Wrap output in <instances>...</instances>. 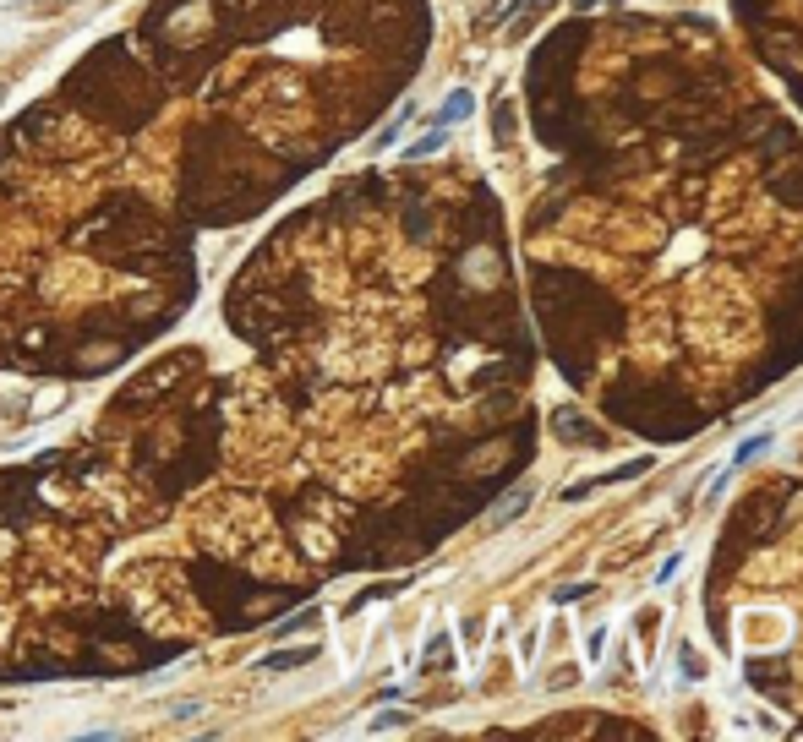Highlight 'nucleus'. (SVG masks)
Here are the masks:
<instances>
[{"label":"nucleus","mask_w":803,"mask_h":742,"mask_svg":"<svg viewBox=\"0 0 803 742\" xmlns=\"http://www.w3.org/2000/svg\"><path fill=\"white\" fill-rule=\"evenodd\" d=\"M552 432L563 437V442H574V448H607V432H601L596 421H585L579 410H574V404H563V410H552Z\"/></svg>","instance_id":"nucleus-1"},{"label":"nucleus","mask_w":803,"mask_h":742,"mask_svg":"<svg viewBox=\"0 0 803 742\" xmlns=\"http://www.w3.org/2000/svg\"><path fill=\"white\" fill-rule=\"evenodd\" d=\"M306 660H317V644H306V650H268L257 666H262V671H296V666H306Z\"/></svg>","instance_id":"nucleus-2"},{"label":"nucleus","mask_w":803,"mask_h":742,"mask_svg":"<svg viewBox=\"0 0 803 742\" xmlns=\"http://www.w3.org/2000/svg\"><path fill=\"white\" fill-rule=\"evenodd\" d=\"M471 109H476V99H471V93H464V88H459V93H454V99H448V104L437 109V126H454V120H464V115H471Z\"/></svg>","instance_id":"nucleus-3"},{"label":"nucleus","mask_w":803,"mask_h":742,"mask_svg":"<svg viewBox=\"0 0 803 742\" xmlns=\"http://www.w3.org/2000/svg\"><path fill=\"white\" fill-rule=\"evenodd\" d=\"M443 137H448V126H437V131H427V137H421V143H410V148H405V159H427V153H437V148H443Z\"/></svg>","instance_id":"nucleus-4"},{"label":"nucleus","mask_w":803,"mask_h":742,"mask_svg":"<svg viewBox=\"0 0 803 742\" xmlns=\"http://www.w3.org/2000/svg\"><path fill=\"white\" fill-rule=\"evenodd\" d=\"M405 120H410V104H405V109H399V115H393V120H388V126L377 131V148H388V143L399 137V131H405Z\"/></svg>","instance_id":"nucleus-5"},{"label":"nucleus","mask_w":803,"mask_h":742,"mask_svg":"<svg viewBox=\"0 0 803 742\" xmlns=\"http://www.w3.org/2000/svg\"><path fill=\"white\" fill-rule=\"evenodd\" d=\"M492 126H498V137L508 143V131H514V109H508V104H498V109H492Z\"/></svg>","instance_id":"nucleus-6"},{"label":"nucleus","mask_w":803,"mask_h":742,"mask_svg":"<svg viewBox=\"0 0 803 742\" xmlns=\"http://www.w3.org/2000/svg\"><path fill=\"white\" fill-rule=\"evenodd\" d=\"M312 623H317V612H296V617L279 628V639H290V633H301V628H312Z\"/></svg>","instance_id":"nucleus-7"},{"label":"nucleus","mask_w":803,"mask_h":742,"mask_svg":"<svg viewBox=\"0 0 803 742\" xmlns=\"http://www.w3.org/2000/svg\"><path fill=\"white\" fill-rule=\"evenodd\" d=\"M525 502H530V497H525V492H514V497H508V502H503V508H498V524H508V519H514V513H519V508H525Z\"/></svg>","instance_id":"nucleus-8"},{"label":"nucleus","mask_w":803,"mask_h":742,"mask_svg":"<svg viewBox=\"0 0 803 742\" xmlns=\"http://www.w3.org/2000/svg\"><path fill=\"white\" fill-rule=\"evenodd\" d=\"M574 6H579V12H596V6H601V0H574Z\"/></svg>","instance_id":"nucleus-9"}]
</instances>
